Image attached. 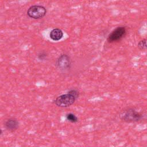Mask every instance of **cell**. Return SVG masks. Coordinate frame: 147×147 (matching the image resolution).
<instances>
[{"label":"cell","instance_id":"1","mask_svg":"<svg viewBox=\"0 0 147 147\" xmlns=\"http://www.w3.org/2000/svg\"><path fill=\"white\" fill-rule=\"evenodd\" d=\"M145 115L132 107L127 108L121 111L119 113V118L127 123L137 122L142 121Z\"/></svg>","mask_w":147,"mask_h":147},{"label":"cell","instance_id":"2","mask_svg":"<svg viewBox=\"0 0 147 147\" xmlns=\"http://www.w3.org/2000/svg\"><path fill=\"white\" fill-rule=\"evenodd\" d=\"M126 34V28L119 26L113 30L108 35L107 41L109 42H114L121 40Z\"/></svg>","mask_w":147,"mask_h":147},{"label":"cell","instance_id":"3","mask_svg":"<svg viewBox=\"0 0 147 147\" xmlns=\"http://www.w3.org/2000/svg\"><path fill=\"white\" fill-rule=\"evenodd\" d=\"M76 100V98L74 96L67 93L57 97L55 100V103L60 107H67L72 105Z\"/></svg>","mask_w":147,"mask_h":147},{"label":"cell","instance_id":"4","mask_svg":"<svg viewBox=\"0 0 147 147\" xmlns=\"http://www.w3.org/2000/svg\"><path fill=\"white\" fill-rule=\"evenodd\" d=\"M47 10L45 7L41 5L31 6L27 11V14L30 18L39 19L42 18L46 14Z\"/></svg>","mask_w":147,"mask_h":147},{"label":"cell","instance_id":"5","mask_svg":"<svg viewBox=\"0 0 147 147\" xmlns=\"http://www.w3.org/2000/svg\"><path fill=\"white\" fill-rule=\"evenodd\" d=\"M56 65L61 70H67L70 68L71 60L69 56L66 54L60 55L57 60Z\"/></svg>","mask_w":147,"mask_h":147},{"label":"cell","instance_id":"6","mask_svg":"<svg viewBox=\"0 0 147 147\" xmlns=\"http://www.w3.org/2000/svg\"><path fill=\"white\" fill-rule=\"evenodd\" d=\"M6 129L10 131H14L18 127V122L16 119L10 118L5 123Z\"/></svg>","mask_w":147,"mask_h":147},{"label":"cell","instance_id":"7","mask_svg":"<svg viewBox=\"0 0 147 147\" xmlns=\"http://www.w3.org/2000/svg\"><path fill=\"white\" fill-rule=\"evenodd\" d=\"M63 36V31L59 28H55L52 29L49 34L50 38L53 41H59Z\"/></svg>","mask_w":147,"mask_h":147},{"label":"cell","instance_id":"8","mask_svg":"<svg viewBox=\"0 0 147 147\" xmlns=\"http://www.w3.org/2000/svg\"><path fill=\"white\" fill-rule=\"evenodd\" d=\"M138 48L141 51L147 49V38H142L140 40L137 44Z\"/></svg>","mask_w":147,"mask_h":147},{"label":"cell","instance_id":"9","mask_svg":"<svg viewBox=\"0 0 147 147\" xmlns=\"http://www.w3.org/2000/svg\"><path fill=\"white\" fill-rule=\"evenodd\" d=\"M66 119L72 123H76L78 121V117L73 113H68L66 115Z\"/></svg>","mask_w":147,"mask_h":147},{"label":"cell","instance_id":"10","mask_svg":"<svg viewBox=\"0 0 147 147\" xmlns=\"http://www.w3.org/2000/svg\"><path fill=\"white\" fill-rule=\"evenodd\" d=\"M68 93H69V94L74 96L76 99L79 97V91L75 89H72V90H69Z\"/></svg>","mask_w":147,"mask_h":147},{"label":"cell","instance_id":"11","mask_svg":"<svg viewBox=\"0 0 147 147\" xmlns=\"http://www.w3.org/2000/svg\"><path fill=\"white\" fill-rule=\"evenodd\" d=\"M46 54L44 52H41L40 54H38V58L40 59V60H43L44 59L45 57H46Z\"/></svg>","mask_w":147,"mask_h":147}]
</instances>
